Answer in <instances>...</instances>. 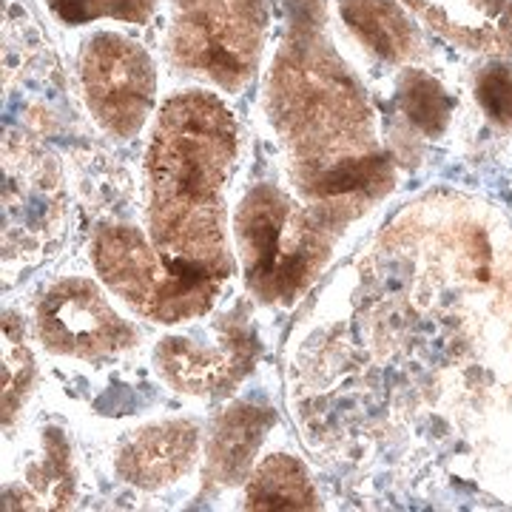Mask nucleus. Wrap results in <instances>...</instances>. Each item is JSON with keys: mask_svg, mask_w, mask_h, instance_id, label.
Wrapping results in <instances>:
<instances>
[{"mask_svg": "<svg viewBox=\"0 0 512 512\" xmlns=\"http://www.w3.org/2000/svg\"><path fill=\"white\" fill-rule=\"evenodd\" d=\"M242 242L248 259V276L259 291L285 296L308 276V254L293 228L291 211L271 191H256L245 202L242 214Z\"/></svg>", "mask_w": 512, "mask_h": 512, "instance_id": "7ed1b4c3", "label": "nucleus"}, {"mask_svg": "<svg viewBox=\"0 0 512 512\" xmlns=\"http://www.w3.org/2000/svg\"><path fill=\"white\" fill-rule=\"evenodd\" d=\"M265 23V0H174L168 49L185 72L239 89L254 74Z\"/></svg>", "mask_w": 512, "mask_h": 512, "instance_id": "f257e3e1", "label": "nucleus"}, {"mask_svg": "<svg viewBox=\"0 0 512 512\" xmlns=\"http://www.w3.org/2000/svg\"><path fill=\"white\" fill-rule=\"evenodd\" d=\"M80 80L89 109L109 131L128 137L146 123L157 74L137 43L111 32L92 37L80 57Z\"/></svg>", "mask_w": 512, "mask_h": 512, "instance_id": "f03ea898", "label": "nucleus"}, {"mask_svg": "<svg viewBox=\"0 0 512 512\" xmlns=\"http://www.w3.org/2000/svg\"><path fill=\"white\" fill-rule=\"evenodd\" d=\"M308 504H311L308 478L288 458L268 461L248 493V507L254 510H302Z\"/></svg>", "mask_w": 512, "mask_h": 512, "instance_id": "423d86ee", "label": "nucleus"}, {"mask_svg": "<svg viewBox=\"0 0 512 512\" xmlns=\"http://www.w3.org/2000/svg\"><path fill=\"white\" fill-rule=\"evenodd\" d=\"M191 450V436L185 430L168 427L160 436H146L131 450V473L137 481H165L174 478L185 467V458Z\"/></svg>", "mask_w": 512, "mask_h": 512, "instance_id": "0eeeda50", "label": "nucleus"}, {"mask_svg": "<svg viewBox=\"0 0 512 512\" xmlns=\"http://www.w3.org/2000/svg\"><path fill=\"white\" fill-rule=\"evenodd\" d=\"M476 100L487 120L498 128H512V63L490 60L476 74Z\"/></svg>", "mask_w": 512, "mask_h": 512, "instance_id": "1a4fd4ad", "label": "nucleus"}, {"mask_svg": "<svg viewBox=\"0 0 512 512\" xmlns=\"http://www.w3.org/2000/svg\"><path fill=\"white\" fill-rule=\"evenodd\" d=\"M339 9L353 35L379 60L404 63L419 55L421 37L416 26L390 0H339Z\"/></svg>", "mask_w": 512, "mask_h": 512, "instance_id": "20e7f679", "label": "nucleus"}, {"mask_svg": "<svg viewBox=\"0 0 512 512\" xmlns=\"http://www.w3.org/2000/svg\"><path fill=\"white\" fill-rule=\"evenodd\" d=\"M396 97L404 117L427 137H439L453 114V100L433 74L421 69H404L396 83Z\"/></svg>", "mask_w": 512, "mask_h": 512, "instance_id": "39448f33", "label": "nucleus"}, {"mask_svg": "<svg viewBox=\"0 0 512 512\" xmlns=\"http://www.w3.org/2000/svg\"><path fill=\"white\" fill-rule=\"evenodd\" d=\"M52 12L69 26L114 18L143 23L154 9V0H49Z\"/></svg>", "mask_w": 512, "mask_h": 512, "instance_id": "6e6552de", "label": "nucleus"}]
</instances>
